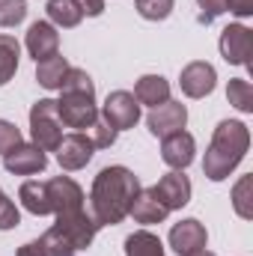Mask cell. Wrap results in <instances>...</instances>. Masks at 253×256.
<instances>
[{"mask_svg":"<svg viewBox=\"0 0 253 256\" xmlns=\"http://www.w3.org/2000/svg\"><path fill=\"white\" fill-rule=\"evenodd\" d=\"M140 191V179L128 167H104L92 179L90 191V214L98 226H116L131 212V202Z\"/></svg>","mask_w":253,"mask_h":256,"instance_id":"cell-1","label":"cell"},{"mask_svg":"<svg viewBox=\"0 0 253 256\" xmlns=\"http://www.w3.org/2000/svg\"><path fill=\"white\" fill-rule=\"evenodd\" d=\"M248 146H250V128L244 122H238V120L218 122L214 134H212V143L206 149V158H202L206 179H212V182L230 179V173L248 155Z\"/></svg>","mask_w":253,"mask_h":256,"instance_id":"cell-2","label":"cell"},{"mask_svg":"<svg viewBox=\"0 0 253 256\" xmlns=\"http://www.w3.org/2000/svg\"><path fill=\"white\" fill-rule=\"evenodd\" d=\"M30 137L45 152H54L57 143L63 140V120L57 114V102L54 98H39L30 108Z\"/></svg>","mask_w":253,"mask_h":256,"instance_id":"cell-3","label":"cell"},{"mask_svg":"<svg viewBox=\"0 0 253 256\" xmlns=\"http://www.w3.org/2000/svg\"><path fill=\"white\" fill-rule=\"evenodd\" d=\"M57 114L66 128L74 131H90L92 122L98 120V104L96 96H80V92H60L57 98Z\"/></svg>","mask_w":253,"mask_h":256,"instance_id":"cell-4","label":"cell"},{"mask_svg":"<svg viewBox=\"0 0 253 256\" xmlns=\"http://www.w3.org/2000/svg\"><path fill=\"white\" fill-rule=\"evenodd\" d=\"M45 185H48V202H51V214L54 218L84 212V188L72 176H54Z\"/></svg>","mask_w":253,"mask_h":256,"instance_id":"cell-5","label":"cell"},{"mask_svg":"<svg viewBox=\"0 0 253 256\" xmlns=\"http://www.w3.org/2000/svg\"><path fill=\"white\" fill-rule=\"evenodd\" d=\"M102 116L116 128V131H126V128H134L140 122V104L137 98L126 92V90H114L104 104H102Z\"/></svg>","mask_w":253,"mask_h":256,"instance_id":"cell-6","label":"cell"},{"mask_svg":"<svg viewBox=\"0 0 253 256\" xmlns=\"http://www.w3.org/2000/svg\"><path fill=\"white\" fill-rule=\"evenodd\" d=\"M3 167L9 173H15V176H33V173H42L48 167V155L36 143H24L21 140L18 146L3 152Z\"/></svg>","mask_w":253,"mask_h":256,"instance_id":"cell-7","label":"cell"},{"mask_svg":"<svg viewBox=\"0 0 253 256\" xmlns=\"http://www.w3.org/2000/svg\"><path fill=\"white\" fill-rule=\"evenodd\" d=\"M54 152H57L60 167L72 173V170H80V167H86V164L92 161L96 146H92L90 134H84V131H72V134H63V140L57 143Z\"/></svg>","mask_w":253,"mask_h":256,"instance_id":"cell-8","label":"cell"},{"mask_svg":"<svg viewBox=\"0 0 253 256\" xmlns=\"http://www.w3.org/2000/svg\"><path fill=\"white\" fill-rule=\"evenodd\" d=\"M146 126H149V131L155 137L164 140V137H170L176 131H185V126H188V108L182 102H164V104L149 110Z\"/></svg>","mask_w":253,"mask_h":256,"instance_id":"cell-9","label":"cell"},{"mask_svg":"<svg viewBox=\"0 0 253 256\" xmlns=\"http://www.w3.org/2000/svg\"><path fill=\"white\" fill-rule=\"evenodd\" d=\"M54 230L63 236L74 250H84V248H90V244H92V238H96V232H98L102 226L92 220V214L78 212V214H63V218H57Z\"/></svg>","mask_w":253,"mask_h":256,"instance_id":"cell-10","label":"cell"},{"mask_svg":"<svg viewBox=\"0 0 253 256\" xmlns=\"http://www.w3.org/2000/svg\"><path fill=\"white\" fill-rule=\"evenodd\" d=\"M250 51H253V33L244 24H230L220 33V54L224 60L232 66H248L250 63Z\"/></svg>","mask_w":253,"mask_h":256,"instance_id":"cell-11","label":"cell"},{"mask_svg":"<svg viewBox=\"0 0 253 256\" xmlns=\"http://www.w3.org/2000/svg\"><path fill=\"white\" fill-rule=\"evenodd\" d=\"M214 80H218V72L214 66L206 63V60H194L182 68L179 74V86L188 98H206L212 90H214Z\"/></svg>","mask_w":253,"mask_h":256,"instance_id":"cell-12","label":"cell"},{"mask_svg":"<svg viewBox=\"0 0 253 256\" xmlns=\"http://www.w3.org/2000/svg\"><path fill=\"white\" fill-rule=\"evenodd\" d=\"M206 244H208V232H206V226L196 218H185V220H179L170 230V248L179 256H190L196 250H206Z\"/></svg>","mask_w":253,"mask_h":256,"instance_id":"cell-13","label":"cell"},{"mask_svg":"<svg viewBox=\"0 0 253 256\" xmlns=\"http://www.w3.org/2000/svg\"><path fill=\"white\" fill-rule=\"evenodd\" d=\"M152 191L167 206V212H173V208H182L190 202V179L185 176V170H173V173L161 176L158 185H152Z\"/></svg>","mask_w":253,"mask_h":256,"instance_id":"cell-14","label":"cell"},{"mask_svg":"<svg viewBox=\"0 0 253 256\" xmlns=\"http://www.w3.org/2000/svg\"><path fill=\"white\" fill-rule=\"evenodd\" d=\"M27 51H30V57H33L36 63H42V60L60 54V33H57V27H54L51 21H36V24H30V30H27Z\"/></svg>","mask_w":253,"mask_h":256,"instance_id":"cell-15","label":"cell"},{"mask_svg":"<svg viewBox=\"0 0 253 256\" xmlns=\"http://www.w3.org/2000/svg\"><path fill=\"white\" fill-rule=\"evenodd\" d=\"M194 152H196V143L188 131H176L161 140V161L173 170H185L194 161Z\"/></svg>","mask_w":253,"mask_h":256,"instance_id":"cell-16","label":"cell"},{"mask_svg":"<svg viewBox=\"0 0 253 256\" xmlns=\"http://www.w3.org/2000/svg\"><path fill=\"white\" fill-rule=\"evenodd\" d=\"M128 214H134L137 224H161L170 212H167V206L155 196L152 188H140L137 196H134V202H131V212H128Z\"/></svg>","mask_w":253,"mask_h":256,"instance_id":"cell-17","label":"cell"},{"mask_svg":"<svg viewBox=\"0 0 253 256\" xmlns=\"http://www.w3.org/2000/svg\"><path fill=\"white\" fill-rule=\"evenodd\" d=\"M131 96L137 98V104L158 108V104L170 102V84H167V78H161V74H143V78L134 84V92H131Z\"/></svg>","mask_w":253,"mask_h":256,"instance_id":"cell-18","label":"cell"},{"mask_svg":"<svg viewBox=\"0 0 253 256\" xmlns=\"http://www.w3.org/2000/svg\"><path fill=\"white\" fill-rule=\"evenodd\" d=\"M18 200H21V206H24L30 214H36V218H45V214H51V202H48V185H45V182H36V179L24 182V185H21V191H18Z\"/></svg>","mask_w":253,"mask_h":256,"instance_id":"cell-19","label":"cell"},{"mask_svg":"<svg viewBox=\"0 0 253 256\" xmlns=\"http://www.w3.org/2000/svg\"><path fill=\"white\" fill-rule=\"evenodd\" d=\"M45 12H48V21L54 27H78L84 21V12L74 0H48Z\"/></svg>","mask_w":253,"mask_h":256,"instance_id":"cell-20","label":"cell"},{"mask_svg":"<svg viewBox=\"0 0 253 256\" xmlns=\"http://www.w3.org/2000/svg\"><path fill=\"white\" fill-rule=\"evenodd\" d=\"M66 72H68V63H66V57L54 54V57H48V60L36 63V80H39L45 90H60V86H63Z\"/></svg>","mask_w":253,"mask_h":256,"instance_id":"cell-21","label":"cell"},{"mask_svg":"<svg viewBox=\"0 0 253 256\" xmlns=\"http://www.w3.org/2000/svg\"><path fill=\"white\" fill-rule=\"evenodd\" d=\"M126 256H164V244L155 232L137 230L126 238Z\"/></svg>","mask_w":253,"mask_h":256,"instance_id":"cell-22","label":"cell"},{"mask_svg":"<svg viewBox=\"0 0 253 256\" xmlns=\"http://www.w3.org/2000/svg\"><path fill=\"white\" fill-rule=\"evenodd\" d=\"M18 60H21V48L15 42V36L0 33V86L9 84L18 72Z\"/></svg>","mask_w":253,"mask_h":256,"instance_id":"cell-23","label":"cell"},{"mask_svg":"<svg viewBox=\"0 0 253 256\" xmlns=\"http://www.w3.org/2000/svg\"><path fill=\"white\" fill-rule=\"evenodd\" d=\"M226 98L236 110L242 114H253V86L244 80V78H232L226 84Z\"/></svg>","mask_w":253,"mask_h":256,"instance_id":"cell-24","label":"cell"},{"mask_svg":"<svg viewBox=\"0 0 253 256\" xmlns=\"http://www.w3.org/2000/svg\"><path fill=\"white\" fill-rule=\"evenodd\" d=\"M250 191H253V179L250 176H242L238 179V185L232 188V208H236V214L238 218H244V220H250L253 218V196H250Z\"/></svg>","mask_w":253,"mask_h":256,"instance_id":"cell-25","label":"cell"},{"mask_svg":"<svg viewBox=\"0 0 253 256\" xmlns=\"http://www.w3.org/2000/svg\"><path fill=\"white\" fill-rule=\"evenodd\" d=\"M60 92L96 96V84H92V78H90L84 68H72V66H68V72H66V78H63V86H60Z\"/></svg>","mask_w":253,"mask_h":256,"instance_id":"cell-26","label":"cell"},{"mask_svg":"<svg viewBox=\"0 0 253 256\" xmlns=\"http://www.w3.org/2000/svg\"><path fill=\"white\" fill-rule=\"evenodd\" d=\"M134 9L146 21H164L173 12V0H134Z\"/></svg>","mask_w":253,"mask_h":256,"instance_id":"cell-27","label":"cell"},{"mask_svg":"<svg viewBox=\"0 0 253 256\" xmlns=\"http://www.w3.org/2000/svg\"><path fill=\"white\" fill-rule=\"evenodd\" d=\"M116 134H120V131L110 126L102 114H98V120H96L92 128H90V140H92V146H96V149H110V146L116 143Z\"/></svg>","mask_w":253,"mask_h":256,"instance_id":"cell-28","label":"cell"},{"mask_svg":"<svg viewBox=\"0 0 253 256\" xmlns=\"http://www.w3.org/2000/svg\"><path fill=\"white\" fill-rule=\"evenodd\" d=\"M27 18V0H0V27H15Z\"/></svg>","mask_w":253,"mask_h":256,"instance_id":"cell-29","label":"cell"},{"mask_svg":"<svg viewBox=\"0 0 253 256\" xmlns=\"http://www.w3.org/2000/svg\"><path fill=\"white\" fill-rule=\"evenodd\" d=\"M39 242H42V248H45V254H48V256H78V250L66 242V238L57 232V230H54V226H51V230H48Z\"/></svg>","mask_w":253,"mask_h":256,"instance_id":"cell-30","label":"cell"},{"mask_svg":"<svg viewBox=\"0 0 253 256\" xmlns=\"http://www.w3.org/2000/svg\"><path fill=\"white\" fill-rule=\"evenodd\" d=\"M18 224H21V214H18L15 202L0 191V230H15Z\"/></svg>","mask_w":253,"mask_h":256,"instance_id":"cell-31","label":"cell"},{"mask_svg":"<svg viewBox=\"0 0 253 256\" xmlns=\"http://www.w3.org/2000/svg\"><path fill=\"white\" fill-rule=\"evenodd\" d=\"M200 3V24H212L218 15H224L226 12V0H196Z\"/></svg>","mask_w":253,"mask_h":256,"instance_id":"cell-32","label":"cell"},{"mask_svg":"<svg viewBox=\"0 0 253 256\" xmlns=\"http://www.w3.org/2000/svg\"><path fill=\"white\" fill-rule=\"evenodd\" d=\"M18 143H21V131L12 126L9 120H0V155L9 152V149L18 146Z\"/></svg>","mask_w":253,"mask_h":256,"instance_id":"cell-33","label":"cell"},{"mask_svg":"<svg viewBox=\"0 0 253 256\" xmlns=\"http://www.w3.org/2000/svg\"><path fill=\"white\" fill-rule=\"evenodd\" d=\"M226 12L248 18V15H253V0H226Z\"/></svg>","mask_w":253,"mask_h":256,"instance_id":"cell-34","label":"cell"},{"mask_svg":"<svg viewBox=\"0 0 253 256\" xmlns=\"http://www.w3.org/2000/svg\"><path fill=\"white\" fill-rule=\"evenodd\" d=\"M74 3H78L80 12L90 15V18H98V15L104 12V0H74Z\"/></svg>","mask_w":253,"mask_h":256,"instance_id":"cell-35","label":"cell"},{"mask_svg":"<svg viewBox=\"0 0 253 256\" xmlns=\"http://www.w3.org/2000/svg\"><path fill=\"white\" fill-rule=\"evenodd\" d=\"M15 256H48V254H45L42 242L36 238V242H27V244H21V248H18V254H15Z\"/></svg>","mask_w":253,"mask_h":256,"instance_id":"cell-36","label":"cell"},{"mask_svg":"<svg viewBox=\"0 0 253 256\" xmlns=\"http://www.w3.org/2000/svg\"><path fill=\"white\" fill-rule=\"evenodd\" d=\"M190 256H214L212 250H196V254H190Z\"/></svg>","mask_w":253,"mask_h":256,"instance_id":"cell-37","label":"cell"}]
</instances>
